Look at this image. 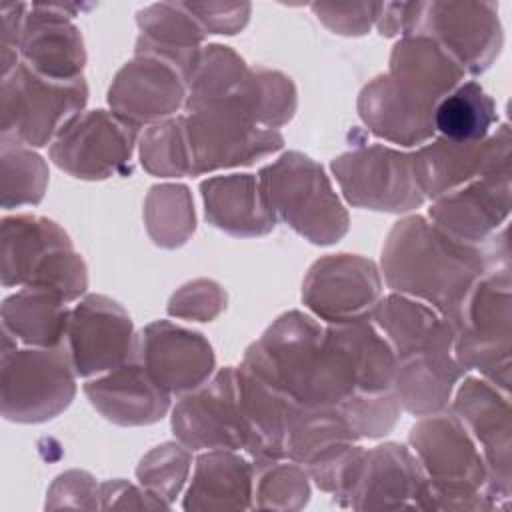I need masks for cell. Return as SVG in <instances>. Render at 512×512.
<instances>
[{
    "label": "cell",
    "mask_w": 512,
    "mask_h": 512,
    "mask_svg": "<svg viewBox=\"0 0 512 512\" xmlns=\"http://www.w3.org/2000/svg\"><path fill=\"white\" fill-rule=\"evenodd\" d=\"M242 366L300 406H340L356 392L352 368L322 322L306 312L278 316L248 346Z\"/></svg>",
    "instance_id": "6da1fadb"
},
{
    "label": "cell",
    "mask_w": 512,
    "mask_h": 512,
    "mask_svg": "<svg viewBox=\"0 0 512 512\" xmlns=\"http://www.w3.org/2000/svg\"><path fill=\"white\" fill-rule=\"evenodd\" d=\"M380 262L392 292L426 302L452 326L464 298L486 272L480 246L448 236L418 214L392 226Z\"/></svg>",
    "instance_id": "7a4b0ae2"
},
{
    "label": "cell",
    "mask_w": 512,
    "mask_h": 512,
    "mask_svg": "<svg viewBox=\"0 0 512 512\" xmlns=\"http://www.w3.org/2000/svg\"><path fill=\"white\" fill-rule=\"evenodd\" d=\"M408 444L426 482L420 510H494L488 468L480 448L452 410H440L412 426Z\"/></svg>",
    "instance_id": "3957f363"
},
{
    "label": "cell",
    "mask_w": 512,
    "mask_h": 512,
    "mask_svg": "<svg viewBox=\"0 0 512 512\" xmlns=\"http://www.w3.org/2000/svg\"><path fill=\"white\" fill-rule=\"evenodd\" d=\"M2 286H44L66 302L88 288V270L64 228L38 214L2 218Z\"/></svg>",
    "instance_id": "277c9868"
},
{
    "label": "cell",
    "mask_w": 512,
    "mask_h": 512,
    "mask_svg": "<svg viewBox=\"0 0 512 512\" xmlns=\"http://www.w3.org/2000/svg\"><path fill=\"white\" fill-rule=\"evenodd\" d=\"M276 214L312 244H334L348 232V212L324 168L302 152H286L258 172Z\"/></svg>",
    "instance_id": "5b68a950"
},
{
    "label": "cell",
    "mask_w": 512,
    "mask_h": 512,
    "mask_svg": "<svg viewBox=\"0 0 512 512\" xmlns=\"http://www.w3.org/2000/svg\"><path fill=\"white\" fill-rule=\"evenodd\" d=\"M86 102L88 84L84 76L76 80H52L18 62L2 76V140L28 148L52 144L82 114Z\"/></svg>",
    "instance_id": "8992f818"
},
{
    "label": "cell",
    "mask_w": 512,
    "mask_h": 512,
    "mask_svg": "<svg viewBox=\"0 0 512 512\" xmlns=\"http://www.w3.org/2000/svg\"><path fill=\"white\" fill-rule=\"evenodd\" d=\"M76 376L66 344L20 350L2 344V416L20 424L56 418L76 396Z\"/></svg>",
    "instance_id": "52a82bcc"
},
{
    "label": "cell",
    "mask_w": 512,
    "mask_h": 512,
    "mask_svg": "<svg viewBox=\"0 0 512 512\" xmlns=\"http://www.w3.org/2000/svg\"><path fill=\"white\" fill-rule=\"evenodd\" d=\"M454 356L500 390L510 388L512 290L510 276L486 272L464 298L454 318Z\"/></svg>",
    "instance_id": "ba28073f"
},
{
    "label": "cell",
    "mask_w": 512,
    "mask_h": 512,
    "mask_svg": "<svg viewBox=\"0 0 512 512\" xmlns=\"http://www.w3.org/2000/svg\"><path fill=\"white\" fill-rule=\"evenodd\" d=\"M184 138L190 176L220 168L248 166L278 152L284 138L278 130L258 126L238 104L222 102L184 116Z\"/></svg>",
    "instance_id": "9c48e42d"
},
{
    "label": "cell",
    "mask_w": 512,
    "mask_h": 512,
    "mask_svg": "<svg viewBox=\"0 0 512 512\" xmlns=\"http://www.w3.org/2000/svg\"><path fill=\"white\" fill-rule=\"evenodd\" d=\"M332 172L348 204L376 212H410L426 200L418 188L412 154L386 144L348 150L332 160Z\"/></svg>",
    "instance_id": "30bf717a"
},
{
    "label": "cell",
    "mask_w": 512,
    "mask_h": 512,
    "mask_svg": "<svg viewBox=\"0 0 512 512\" xmlns=\"http://www.w3.org/2000/svg\"><path fill=\"white\" fill-rule=\"evenodd\" d=\"M138 138V126L116 112L78 114L50 144V160L80 180H104L124 174Z\"/></svg>",
    "instance_id": "8fae6325"
},
{
    "label": "cell",
    "mask_w": 512,
    "mask_h": 512,
    "mask_svg": "<svg viewBox=\"0 0 512 512\" xmlns=\"http://www.w3.org/2000/svg\"><path fill=\"white\" fill-rule=\"evenodd\" d=\"M482 452L488 468V492L498 508H508L512 494L510 400L508 392L482 376H468L450 408Z\"/></svg>",
    "instance_id": "7c38bea8"
},
{
    "label": "cell",
    "mask_w": 512,
    "mask_h": 512,
    "mask_svg": "<svg viewBox=\"0 0 512 512\" xmlns=\"http://www.w3.org/2000/svg\"><path fill=\"white\" fill-rule=\"evenodd\" d=\"M382 298L376 264L360 254H328L316 260L302 284V302L318 320L348 324L372 316Z\"/></svg>",
    "instance_id": "4fadbf2b"
},
{
    "label": "cell",
    "mask_w": 512,
    "mask_h": 512,
    "mask_svg": "<svg viewBox=\"0 0 512 512\" xmlns=\"http://www.w3.org/2000/svg\"><path fill=\"white\" fill-rule=\"evenodd\" d=\"M64 344L76 374L94 378L136 358L138 334L116 300L88 294L70 310Z\"/></svg>",
    "instance_id": "5bb4252c"
},
{
    "label": "cell",
    "mask_w": 512,
    "mask_h": 512,
    "mask_svg": "<svg viewBox=\"0 0 512 512\" xmlns=\"http://www.w3.org/2000/svg\"><path fill=\"white\" fill-rule=\"evenodd\" d=\"M414 34L436 40L466 74H482L504 42L498 6L492 2H422Z\"/></svg>",
    "instance_id": "9a60e30c"
},
{
    "label": "cell",
    "mask_w": 512,
    "mask_h": 512,
    "mask_svg": "<svg viewBox=\"0 0 512 512\" xmlns=\"http://www.w3.org/2000/svg\"><path fill=\"white\" fill-rule=\"evenodd\" d=\"M172 432L190 452L244 450L236 368L226 366L172 408Z\"/></svg>",
    "instance_id": "2e32d148"
},
{
    "label": "cell",
    "mask_w": 512,
    "mask_h": 512,
    "mask_svg": "<svg viewBox=\"0 0 512 512\" xmlns=\"http://www.w3.org/2000/svg\"><path fill=\"white\" fill-rule=\"evenodd\" d=\"M412 164L424 200H436L484 174L510 172V126L500 124L480 142L432 138L412 152Z\"/></svg>",
    "instance_id": "e0dca14e"
},
{
    "label": "cell",
    "mask_w": 512,
    "mask_h": 512,
    "mask_svg": "<svg viewBox=\"0 0 512 512\" xmlns=\"http://www.w3.org/2000/svg\"><path fill=\"white\" fill-rule=\"evenodd\" d=\"M186 76L170 62L134 54L114 76L108 90L110 110L134 126L172 118L186 102Z\"/></svg>",
    "instance_id": "ac0fdd59"
},
{
    "label": "cell",
    "mask_w": 512,
    "mask_h": 512,
    "mask_svg": "<svg viewBox=\"0 0 512 512\" xmlns=\"http://www.w3.org/2000/svg\"><path fill=\"white\" fill-rule=\"evenodd\" d=\"M136 358L170 396L196 390L216 368L210 342L200 332L170 320H156L142 328Z\"/></svg>",
    "instance_id": "d6986e66"
},
{
    "label": "cell",
    "mask_w": 512,
    "mask_h": 512,
    "mask_svg": "<svg viewBox=\"0 0 512 512\" xmlns=\"http://www.w3.org/2000/svg\"><path fill=\"white\" fill-rule=\"evenodd\" d=\"M424 482L426 476L412 450L386 442L366 450L354 484L338 504L352 510H420Z\"/></svg>",
    "instance_id": "ffe728a7"
},
{
    "label": "cell",
    "mask_w": 512,
    "mask_h": 512,
    "mask_svg": "<svg viewBox=\"0 0 512 512\" xmlns=\"http://www.w3.org/2000/svg\"><path fill=\"white\" fill-rule=\"evenodd\" d=\"M510 214V172L484 174L436 200L428 210L430 222L466 244H484Z\"/></svg>",
    "instance_id": "44dd1931"
},
{
    "label": "cell",
    "mask_w": 512,
    "mask_h": 512,
    "mask_svg": "<svg viewBox=\"0 0 512 512\" xmlns=\"http://www.w3.org/2000/svg\"><path fill=\"white\" fill-rule=\"evenodd\" d=\"M64 10L60 4H32L18 46L20 62L52 80L82 78L86 64L82 34Z\"/></svg>",
    "instance_id": "7402d4cb"
},
{
    "label": "cell",
    "mask_w": 512,
    "mask_h": 512,
    "mask_svg": "<svg viewBox=\"0 0 512 512\" xmlns=\"http://www.w3.org/2000/svg\"><path fill=\"white\" fill-rule=\"evenodd\" d=\"M84 394L106 420L118 426H148L162 420L172 398L138 358L88 378Z\"/></svg>",
    "instance_id": "603a6c76"
},
{
    "label": "cell",
    "mask_w": 512,
    "mask_h": 512,
    "mask_svg": "<svg viewBox=\"0 0 512 512\" xmlns=\"http://www.w3.org/2000/svg\"><path fill=\"white\" fill-rule=\"evenodd\" d=\"M236 392L244 450L254 460L286 458L288 432L300 404L242 364L236 368Z\"/></svg>",
    "instance_id": "cb8c5ba5"
},
{
    "label": "cell",
    "mask_w": 512,
    "mask_h": 512,
    "mask_svg": "<svg viewBox=\"0 0 512 512\" xmlns=\"http://www.w3.org/2000/svg\"><path fill=\"white\" fill-rule=\"evenodd\" d=\"M392 82L410 98L434 108L466 78L462 66L430 36H402L390 54Z\"/></svg>",
    "instance_id": "d4e9b609"
},
{
    "label": "cell",
    "mask_w": 512,
    "mask_h": 512,
    "mask_svg": "<svg viewBox=\"0 0 512 512\" xmlns=\"http://www.w3.org/2000/svg\"><path fill=\"white\" fill-rule=\"evenodd\" d=\"M358 114L372 134L400 146H422L436 134L434 108L404 94L388 74L370 80L358 96Z\"/></svg>",
    "instance_id": "484cf974"
},
{
    "label": "cell",
    "mask_w": 512,
    "mask_h": 512,
    "mask_svg": "<svg viewBox=\"0 0 512 512\" xmlns=\"http://www.w3.org/2000/svg\"><path fill=\"white\" fill-rule=\"evenodd\" d=\"M200 192L206 220L226 234L252 238L264 236L276 226L278 218L254 174L212 176L200 184Z\"/></svg>",
    "instance_id": "4316f807"
},
{
    "label": "cell",
    "mask_w": 512,
    "mask_h": 512,
    "mask_svg": "<svg viewBox=\"0 0 512 512\" xmlns=\"http://www.w3.org/2000/svg\"><path fill=\"white\" fill-rule=\"evenodd\" d=\"M370 320L396 358L416 352H454V326L432 306L404 294L380 298Z\"/></svg>",
    "instance_id": "83f0119b"
},
{
    "label": "cell",
    "mask_w": 512,
    "mask_h": 512,
    "mask_svg": "<svg viewBox=\"0 0 512 512\" xmlns=\"http://www.w3.org/2000/svg\"><path fill=\"white\" fill-rule=\"evenodd\" d=\"M464 374L454 352H416L396 358L392 392L400 408L428 416L448 408L454 386Z\"/></svg>",
    "instance_id": "f1b7e54d"
},
{
    "label": "cell",
    "mask_w": 512,
    "mask_h": 512,
    "mask_svg": "<svg viewBox=\"0 0 512 512\" xmlns=\"http://www.w3.org/2000/svg\"><path fill=\"white\" fill-rule=\"evenodd\" d=\"M138 40L134 54L158 56L176 66L188 80L206 32L184 2L152 4L138 12Z\"/></svg>",
    "instance_id": "f546056e"
},
{
    "label": "cell",
    "mask_w": 512,
    "mask_h": 512,
    "mask_svg": "<svg viewBox=\"0 0 512 512\" xmlns=\"http://www.w3.org/2000/svg\"><path fill=\"white\" fill-rule=\"evenodd\" d=\"M50 288L22 286L2 304V344L60 346L66 340L70 308Z\"/></svg>",
    "instance_id": "4dcf8cb0"
},
{
    "label": "cell",
    "mask_w": 512,
    "mask_h": 512,
    "mask_svg": "<svg viewBox=\"0 0 512 512\" xmlns=\"http://www.w3.org/2000/svg\"><path fill=\"white\" fill-rule=\"evenodd\" d=\"M184 510L252 508V462L236 450H206L194 462Z\"/></svg>",
    "instance_id": "1f68e13d"
},
{
    "label": "cell",
    "mask_w": 512,
    "mask_h": 512,
    "mask_svg": "<svg viewBox=\"0 0 512 512\" xmlns=\"http://www.w3.org/2000/svg\"><path fill=\"white\" fill-rule=\"evenodd\" d=\"M326 328L352 368L356 392L392 390L396 354L370 318Z\"/></svg>",
    "instance_id": "d6a6232c"
},
{
    "label": "cell",
    "mask_w": 512,
    "mask_h": 512,
    "mask_svg": "<svg viewBox=\"0 0 512 512\" xmlns=\"http://www.w3.org/2000/svg\"><path fill=\"white\" fill-rule=\"evenodd\" d=\"M248 64L230 46L208 44L186 80V112L232 102L248 76Z\"/></svg>",
    "instance_id": "836d02e7"
},
{
    "label": "cell",
    "mask_w": 512,
    "mask_h": 512,
    "mask_svg": "<svg viewBox=\"0 0 512 512\" xmlns=\"http://www.w3.org/2000/svg\"><path fill=\"white\" fill-rule=\"evenodd\" d=\"M434 130L452 142H480L498 122L496 102L478 82H462L434 106Z\"/></svg>",
    "instance_id": "e575fe53"
},
{
    "label": "cell",
    "mask_w": 512,
    "mask_h": 512,
    "mask_svg": "<svg viewBox=\"0 0 512 512\" xmlns=\"http://www.w3.org/2000/svg\"><path fill=\"white\" fill-rule=\"evenodd\" d=\"M232 102L258 126L268 130H278L290 122L298 106L294 82L286 74L264 66L248 70V76Z\"/></svg>",
    "instance_id": "d590c367"
},
{
    "label": "cell",
    "mask_w": 512,
    "mask_h": 512,
    "mask_svg": "<svg viewBox=\"0 0 512 512\" xmlns=\"http://www.w3.org/2000/svg\"><path fill=\"white\" fill-rule=\"evenodd\" d=\"M144 220L150 238L162 248H178L196 230L194 204L184 184H158L144 202Z\"/></svg>",
    "instance_id": "8d00e7d4"
},
{
    "label": "cell",
    "mask_w": 512,
    "mask_h": 512,
    "mask_svg": "<svg viewBox=\"0 0 512 512\" xmlns=\"http://www.w3.org/2000/svg\"><path fill=\"white\" fill-rule=\"evenodd\" d=\"M268 458L252 462V508L300 510L310 500V476L298 462Z\"/></svg>",
    "instance_id": "74e56055"
},
{
    "label": "cell",
    "mask_w": 512,
    "mask_h": 512,
    "mask_svg": "<svg viewBox=\"0 0 512 512\" xmlns=\"http://www.w3.org/2000/svg\"><path fill=\"white\" fill-rule=\"evenodd\" d=\"M2 208L34 206L48 186V166L42 156L18 142L2 140Z\"/></svg>",
    "instance_id": "f35d334b"
},
{
    "label": "cell",
    "mask_w": 512,
    "mask_h": 512,
    "mask_svg": "<svg viewBox=\"0 0 512 512\" xmlns=\"http://www.w3.org/2000/svg\"><path fill=\"white\" fill-rule=\"evenodd\" d=\"M142 168L158 178L190 176V158L184 138V116L152 124L140 138Z\"/></svg>",
    "instance_id": "ab89813d"
},
{
    "label": "cell",
    "mask_w": 512,
    "mask_h": 512,
    "mask_svg": "<svg viewBox=\"0 0 512 512\" xmlns=\"http://www.w3.org/2000/svg\"><path fill=\"white\" fill-rule=\"evenodd\" d=\"M190 464L192 456L186 446L180 442H164L142 456L136 478L140 486L170 506L188 480Z\"/></svg>",
    "instance_id": "60d3db41"
},
{
    "label": "cell",
    "mask_w": 512,
    "mask_h": 512,
    "mask_svg": "<svg viewBox=\"0 0 512 512\" xmlns=\"http://www.w3.org/2000/svg\"><path fill=\"white\" fill-rule=\"evenodd\" d=\"M336 408L360 438L386 436L398 422L402 410L392 390L354 392Z\"/></svg>",
    "instance_id": "b9f144b4"
},
{
    "label": "cell",
    "mask_w": 512,
    "mask_h": 512,
    "mask_svg": "<svg viewBox=\"0 0 512 512\" xmlns=\"http://www.w3.org/2000/svg\"><path fill=\"white\" fill-rule=\"evenodd\" d=\"M226 308V292L214 280L198 278L184 284L168 302V314L174 318L210 322Z\"/></svg>",
    "instance_id": "7bdbcfd3"
},
{
    "label": "cell",
    "mask_w": 512,
    "mask_h": 512,
    "mask_svg": "<svg viewBox=\"0 0 512 512\" xmlns=\"http://www.w3.org/2000/svg\"><path fill=\"white\" fill-rule=\"evenodd\" d=\"M46 508H100V484L88 472L68 470L50 486Z\"/></svg>",
    "instance_id": "ee69618b"
},
{
    "label": "cell",
    "mask_w": 512,
    "mask_h": 512,
    "mask_svg": "<svg viewBox=\"0 0 512 512\" xmlns=\"http://www.w3.org/2000/svg\"><path fill=\"white\" fill-rule=\"evenodd\" d=\"M380 4H312L314 14L334 34L362 36L376 22Z\"/></svg>",
    "instance_id": "f6af8a7d"
},
{
    "label": "cell",
    "mask_w": 512,
    "mask_h": 512,
    "mask_svg": "<svg viewBox=\"0 0 512 512\" xmlns=\"http://www.w3.org/2000/svg\"><path fill=\"white\" fill-rule=\"evenodd\" d=\"M184 4L206 34H236L246 26L250 16V4H244V2L240 4L238 2L234 4L184 2Z\"/></svg>",
    "instance_id": "bcb514c9"
},
{
    "label": "cell",
    "mask_w": 512,
    "mask_h": 512,
    "mask_svg": "<svg viewBox=\"0 0 512 512\" xmlns=\"http://www.w3.org/2000/svg\"><path fill=\"white\" fill-rule=\"evenodd\" d=\"M100 508H122V510H156L170 508L154 494H150L144 486H134L122 478L106 480L100 484Z\"/></svg>",
    "instance_id": "7dc6e473"
}]
</instances>
